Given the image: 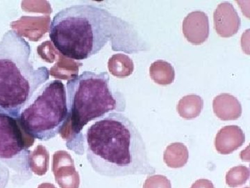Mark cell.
Returning a JSON list of instances; mask_svg holds the SVG:
<instances>
[{
    "label": "cell",
    "instance_id": "obj_1",
    "mask_svg": "<svg viewBox=\"0 0 250 188\" xmlns=\"http://www.w3.org/2000/svg\"><path fill=\"white\" fill-rule=\"evenodd\" d=\"M49 37L64 57L83 61L97 54L108 42L113 50L131 53L134 32L129 24L94 4H75L57 13Z\"/></svg>",
    "mask_w": 250,
    "mask_h": 188
},
{
    "label": "cell",
    "instance_id": "obj_2",
    "mask_svg": "<svg viewBox=\"0 0 250 188\" xmlns=\"http://www.w3.org/2000/svg\"><path fill=\"white\" fill-rule=\"evenodd\" d=\"M84 148L87 161L100 176L117 178L155 173L142 135L121 112H110L88 127Z\"/></svg>",
    "mask_w": 250,
    "mask_h": 188
},
{
    "label": "cell",
    "instance_id": "obj_3",
    "mask_svg": "<svg viewBox=\"0 0 250 188\" xmlns=\"http://www.w3.org/2000/svg\"><path fill=\"white\" fill-rule=\"evenodd\" d=\"M30 44L14 29L0 40V111L18 118L34 94L50 78L46 67L31 60Z\"/></svg>",
    "mask_w": 250,
    "mask_h": 188
},
{
    "label": "cell",
    "instance_id": "obj_4",
    "mask_svg": "<svg viewBox=\"0 0 250 188\" xmlns=\"http://www.w3.org/2000/svg\"><path fill=\"white\" fill-rule=\"evenodd\" d=\"M68 134L64 137L69 149L77 154L84 153V137L82 130L89 122L98 120L110 112H123L125 102L112 92L107 72L100 73L85 70L75 74L67 81Z\"/></svg>",
    "mask_w": 250,
    "mask_h": 188
},
{
    "label": "cell",
    "instance_id": "obj_5",
    "mask_svg": "<svg viewBox=\"0 0 250 188\" xmlns=\"http://www.w3.org/2000/svg\"><path fill=\"white\" fill-rule=\"evenodd\" d=\"M69 118L65 86L62 80H53L38 90L18 120L26 134L46 141L61 134Z\"/></svg>",
    "mask_w": 250,
    "mask_h": 188
},
{
    "label": "cell",
    "instance_id": "obj_6",
    "mask_svg": "<svg viewBox=\"0 0 250 188\" xmlns=\"http://www.w3.org/2000/svg\"><path fill=\"white\" fill-rule=\"evenodd\" d=\"M34 141L23 131L18 118L0 111V162L22 181L32 176L29 167L32 151L29 148Z\"/></svg>",
    "mask_w": 250,
    "mask_h": 188
},
{
    "label": "cell",
    "instance_id": "obj_7",
    "mask_svg": "<svg viewBox=\"0 0 250 188\" xmlns=\"http://www.w3.org/2000/svg\"><path fill=\"white\" fill-rule=\"evenodd\" d=\"M182 31L186 39L193 45H201L209 36V21L204 11H192L182 23Z\"/></svg>",
    "mask_w": 250,
    "mask_h": 188
},
{
    "label": "cell",
    "instance_id": "obj_8",
    "mask_svg": "<svg viewBox=\"0 0 250 188\" xmlns=\"http://www.w3.org/2000/svg\"><path fill=\"white\" fill-rule=\"evenodd\" d=\"M214 27L217 34L223 38L231 37L241 28L239 15L231 3H220L213 13Z\"/></svg>",
    "mask_w": 250,
    "mask_h": 188
},
{
    "label": "cell",
    "instance_id": "obj_9",
    "mask_svg": "<svg viewBox=\"0 0 250 188\" xmlns=\"http://www.w3.org/2000/svg\"><path fill=\"white\" fill-rule=\"evenodd\" d=\"M246 135L238 125H228L219 130L215 139V147L219 153L228 155L243 146Z\"/></svg>",
    "mask_w": 250,
    "mask_h": 188
},
{
    "label": "cell",
    "instance_id": "obj_10",
    "mask_svg": "<svg viewBox=\"0 0 250 188\" xmlns=\"http://www.w3.org/2000/svg\"><path fill=\"white\" fill-rule=\"evenodd\" d=\"M215 115L223 121H233L241 117L242 105L239 100L229 94L224 93L215 96L213 101Z\"/></svg>",
    "mask_w": 250,
    "mask_h": 188
},
{
    "label": "cell",
    "instance_id": "obj_11",
    "mask_svg": "<svg viewBox=\"0 0 250 188\" xmlns=\"http://www.w3.org/2000/svg\"><path fill=\"white\" fill-rule=\"evenodd\" d=\"M52 171L55 181L61 188H79L80 178L75 169L73 160L69 157L65 161H58L54 158Z\"/></svg>",
    "mask_w": 250,
    "mask_h": 188
},
{
    "label": "cell",
    "instance_id": "obj_12",
    "mask_svg": "<svg viewBox=\"0 0 250 188\" xmlns=\"http://www.w3.org/2000/svg\"><path fill=\"white\" fill-rule=\"evenodd\" d=\"M188 150L182 143H171L164 154V161L167 166L174 169L183 167L188 161Z\"/></svg>",
    "mask_w": 250,
    "mask_h": 188
},
{
    "label": "cell",
    "instance_id": "obj_13",
    "mask_svg": "<svg viewBox=\"0 0 250 188\" xmlns=\"http://www.w3.org/2000/svg\"><path fill=\"white\" fill-rule=\"evenodd\" d=\"M204 107V100L200 95L190 94L180 99L177 110L181 117L185 119H192L200 115Z\"/></svg>",
    "mask_w": 250,
    "mask_h": 188
},
{
    "label": "cell",
    "instance_id": "obj_14",
    "mask_svg": "<svg viewBox=\"0 0 250 188\" xmlns=\"http://www.w3.org/2000/svg\"><path fill=\"white\" fill-rule=\"evenodd\" d=\"M149 75L158 85H169L174 82L175 71L170 63L158 60L153 62L149 67Z\"/></svg>",
    "mask_w": 250,
    "mask_h": 188
},
{
    "label": "cell",
    "instance_id": "obj_15",
    "mask_svg": "<svg viewBox=\"0 0 250 188\" xmlns=\"http://www.w3.org/2000/svg\"><path fill=\"white\" fill-rule=\"evenodd\" d=\"M109 64L119 65L118 67L109 68L112 73L118 77H125L132 73L134 63L126 54H116L110 59Z\"/></svg>",
    "mask_w": 250,
    "mask_h": 188
},
{
    "label": "cell",
    "instance_id": "obj_16",
    "mask_svg": "<svg viewBox=\"0 0 250 188\" xmlns=\"http://www.w3.org/2000/svg\"><path fill=\"white\" fill-rule=\"evenodd\" d=\"M250 176L249 168L243 165L235 166L227 173L226 183L229 187H238L246 184Z\"/></svg>",
    "mask_w": 250,
    "mask_h": 188
},
{
    "label": "cell",
    "instance_id": "obj_17",
    "mask_svg": "<svg viewBox=\"0 0 250 188\" xmlns=\"http://www.w3.org/2000/svg\"><path fill=\"white\" fill-rule=\"evenodd\" d=\"M47 155L48 154L47 153L45 156L40 157V158H39L35 151L31 153L30 164H29L31 173H34L38 176H43L47 173L49 167V159Z\"/></svg>",
    "mask_w": 250,
    "mask_h": 188
},
{
    "label": "cell",
    "instance_id": "obj_18",
    "mask_svg": "<svg viewBox=\"0 0 250 188\" xmlns=\"http://www.w3.org/2000/svg\"><path fill=\"white\" fill-rule=\"evenodd\" d=\"M143 188H172L170 181L162 175L149 176L143 184Z\"/></svg>",
    "mask_w": 250,
    "mask_h": 188
},
{
    "label": "cell",
    "instance_id": "obj_19",
    "mask_svg": "<svg viewBox=\"0 0 250 188\" xmlns=\"http://www.w3.org/2000/svg\"><path fill=\"white\" fill-rule=\"evenodd\" d=\"M10 180L9 168L0 162V188L7 187Z\"/></svg>",
    "mask_w": 250,
    "mask_h": 188
},
{
    "label": "cell",
    "instance_id": "obj_20",
    "mask_svg": "<svg viewBox=\"0 0 250 188\" xmlns=\"http://www.w3.org/2000/svg\"><path fill=\"white\" fill-rule=\"evenodd\" d=\"M190 188H215L213 183L209 180L200 179L195 181Z\"/></svg>",
    "mask_w": 250,
    "mask_h": 188
},
{
    "label": "cell",
    "instance_id": "obj_21",
    "mask_svg": "<svg viewBox=\"0 0 250 188\" xmlns=\"http://www.w3.org/2000/svg\"><path fill=\"white\" fill-rule=\"evenodd\" d=\"M38 188H57L53 184H49V183H45L42 184L38 187Z\"/></svg>",
    "mask_w": 250,
    "mask_h": 188
},
{
    "label": "cell",
    "instance_id": "obj_22",
    "mask_svg": "<svg viewBox=\"0 0 250 188\" xmlns=\"http://www.w3.org/2000/svg\"><path fill=\"white\" fill-rule=\"evenodd\" d=\"M249 188V187H247V188Z\"/></svg>",
    "mask_w": 250,
    "mask_h": 188
}]
</instances>
